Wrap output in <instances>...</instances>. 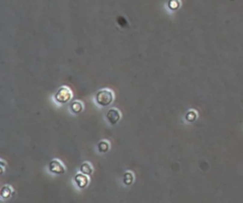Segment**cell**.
I'll list each match as a JSON object with an SVG mask.
<instances>
[{
    "instance_id": "1",
    "label": "cell",
    "mask_w": 243,
    "mask_h": 203,
    "mask_svg": "<svg viewBox=\"0 0 243 203\" xmlns=\"http://www.w3.org/2000/svg\"><path fill=\"white\" fill-rule=\"evenodd\" d=\"M113 100V94L108 90H102L96 94V102L101 106H108Z\"/></svg>"
},
{
    "instance_id": "2",
    "label": "cell",
    "mask_w": 243,
    "mask_h": 203,
    "mask_svg": "<svg viewBox=\"0 0 243 203\" xmlns=\"http://www.w3.org/2000/svg\"><path fill=\"white\" fill-rule=\"evenodd\" d=\"M71 91L69 90V88L66 87H62L60 88L58 92L55 94V100L57 101L58 103H66L69 102L71 98Z\"/></svg>"
},
{
    "instance_id": "3",
    "label": "cell",
    "mask_w": 243,
    "mask_h": 203,
    "mask_svg": "<svg viewBox=\"0 0 243 203\" xmlns=\"http://www.w3.org/2000/svg\"><path fill=\"white\" fill-rule=\"evenodd\" d=\"M106 118L110 124H112V125L116 124L121 118L120 112L116 109H110L106 113Z\"/></svg>"
},
{
    "instance_id": "4",
    "label": "cell",
    "mask_w": 243,
    "mask_h": 203,
    "mask_svg": "<svg viewBox=\"0 0 243 203\" xmlns=\"http://www.w3.org/2000/svg\"><path fill=\"white\" fill-rule=\"evenodd\" d=\"M50 171L54 174H64L65 168L58 160H52L50 163Z\"/></svg>"
},
{
    "instance_id": "5",
    "label": "cell",
    "mask_w": 243,
    "mask_h": 203,
    "mask_svg": "<svg viewBox=\"0 0 243 203\" xmlns=\"http://www.w3.org/2000/svg\"><path fill=\"white\" fill-rule=\"evenodd\" d=\"M74 180H75L77 186L79 188H85L88 185V177L86 176V175H84L83 173H82V174L76 175V176L74 177Z\"/></svg>"
},
{
    "instance_id": "6",
    "label": "cell",
    "mask_w": 243,
    "mask_h": 203,
    "mask_svg": "<svg viewBox=\"0 0 243 203\" xmlns=\"http://www.w3.org/2000/svg\"><path fill=\"white\" fill-rule=\"evenodd\" d=\"M80 171H81V173H83L84 175L90 176L91 173H92V168H91V166H90L89 163L85 162V163L82 164L81 168H80Z\"/></svg>"
},
{
    "instance_id": "7",
    "label": "cell",
    "mask_w": 243,
    "mask_h": 203,
    "mask_svg": "<svg viewBox=\"0 0 243 203\" xmlns=\"http://www.w3.org/2000/svg\"><path fill=\"white\" fill-rule=\"evenodd\" d=\"M70 110L74 113H79L83 111V105L81 102H79V101H74L70 106Z\"/></svg>"
},
{
    "instance_id": "8",
    "label": "cell",
    "mask_w": 243,
    "mask_h": 203,
    "mask_svg": "<svg viewBox=\"0 0 243 203\" xmlns=\"http://www.w3.org/2000/svg\"><path fill=\"white\" fill-rule=\"evenodd\" d=\"M11 195V190L8 186H4L1 190V196L3 198H8Z\"/></svg>"
},
{
    "instance_id": "9",
    "label": "cell",
    "mask_w": 243,
    "mask_h": 203,
    "mask_svg": "<svg viewBox=\"0 0 243 203\" xmlns=\"http://www.w3.org/2000/svg\"><path fill=\"white\" fill-rule=\"evenodd\" d=\"M133 182V175L131 173H125L124 176V183L125 185H130Z\"/></svg>"
},
{
    "instance_id": "10",
    "label": "cell",
    "mask_w": 243,
    "mask_h": 203,
    "mask_svg": "<svg viewBox=\"0 0 243 203\" xmlns=\"http://www.w3.org/2000/svg\"><path fill=\"white\" fill-rule=\"evenodd\" d=\"M98 148H99V151L102 152V153H106L108 151V148H109V145L106 141H101L98 145Z\"/></svg>"
},
{
    "instance_id": "11",
    "label": "cell",
    "mask_w": 243,
    "mask_h": 203,
    "mask_svg": "<svg viewBox=\"0 0 243 203\" xmlns=\"http://www.w3.org/2000/svg\"><path fill=\"white\" fill-rule=\"evenodd\" d=\"M186 119H187V121H189V122H192V121H194L196 119V113H194L193 111H191V112H189L186 115Z\"/></svg>"
}]
</instances>
